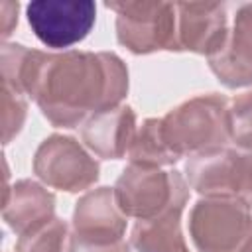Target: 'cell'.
<instances>
[{
    "instance_id": "6da1fadb",
    "label": "cell",
    "mask_w": 252,
    "mask_h": 252,
    "mask_svg": "<svg viewBox=\"0 0 252 252\" xmlns=\"http://www.w3.org/2000/svg\"><path fill=\"white\" fill-rule=\"evenodd\" d=\"M128 93V69L114 53L65 51L47 55L33 91L41 114L75 128L91 114L118 106Z\"/></svg>"
},
{
    "instance_id": "7a4b0ae2",
    "label": "cell",
    "mask_w": 252,
    "mask_h": 252,
    "mask_svg": "<svg viewBox=\"0 0 252 252\" xmlns=\"http://www.w3.org/2000/svg\"><path fill=\"white\" fill-rule=\"evenodd\" d=\"M161 138L175 159L220 148L230 140L228 100L220 94H201L159 118Z\"/></svg>"
},
{
    "instance_id": "3957f363",
    "label": "cell",
    "mask_w": 252,
    "mask_h": 252,
    "mask_svg": "<svg viewBox=\"0 0 252 252\" xmlns=\"http://www.w3.org/2000/svg\"><path fill=\"white\" fill-rule=\"evenodd\" d=\"M189 183L179 171H161L159 167H146L130 163L114 185V199L124 217L148 220L165 209L187 203Z\"/></svg>"
},
{
    "instance_id": "277c9868",
    "label": "cell",
    "mask_w": 252,
    "mask_h": 252,
    "mask_svg": "<svg viewBox=\"0 0 252 252\" xmlns=\"http://www.w3.org/2000/svg\"><path fill=\"white\" fill-rule=\"evenodd\" d=\"M116 12V37L132 53L175 47V4L106 2Z\"/></svg>"
},
{
    "instance_id": "5b68a950",
    "label": "cell",
    "mask_w": 252,
    "mask_h": 252,
    "mask_svg": "<svg viewBox=\"0 0 252 252\" xmlns=\"http://www.w3.org/2000/svg\"><path fill=\"white\" fill-rule=\"evenodd\" d=\"M250 228V209L236 199H205L189 215L191 240L199 252H234Z\"/></svg>"
},
{
    "instance_id": "8992f818",
    "label": "cell",
    "mask_w": 252,
    "mask_h": 252,
    "mask_svg": "<svg viewBox=\"0 0 252 252\" xmlns=\"http://www.w3.org/2000/svg\"><path fill=\"white\" fill-rule=\"evenodd\" d=\"M35 175L49 187L69 193L89 189L98 179V163L69 136L45 138L33 156Z\"/></svg>"
},
{
    "instance_id": "52a82bcc",
    "label": "cell",
    "mask_w": 252,
    "mask_h": 252,
    "mask_svg": "<svg viewBox=\"0 0 252 252\" xmlns=\"http://www.w3.org/2000/svg\"><path fill=\"white\" fill-rule=\"evenodd\" d=\"M35 37L53 49L83 41L94 26L96 6L91 0H35L26 8Z\"/></svg>"
},
{
    "instance_id": "ba28073f",
    "label": "cell",
    "mask_w": 252,
    "mask_h": 252,
    "mask_svg": "<svg viewBox=\"0 0 252 252\" xmlns=\"http://www.w3.org/2000/svg\"><path fill=\"white\" fill-rule=\"evenodd\" d=\"M226 4L181 2L175 4V51L215 55L228 37Z\"/></svg>"
},
{
    "instance_id": "9c48e42d",
    "label": "cell",
    "mask_w": 252,
    "mask_h": 252,
    "mask_svg": "<svg viewBox=\"0 0 252 252\" xmlns=\"http://www.w3.org/2000/svg\"><path fill=\"white\" fill-rule=\"evenodd\" d=\"M189 185L209 199H236L240 183V150L211 148L189 156L185 163Z\"/></svg>"
},
{
    "instance_id": "30bf717a",
    "label": "cell",
    "mask_w": 252,
    "mask_h": 252,
    "mask_svg": "<svg viewBox=\"0 0 252 252\" xmlns=\"http://www.w3.org/2000/svg\"><path fill=\"white\" fill-rule=\"evenodd\" d=\"M126 217L116 205L114 189L98 187L85 193L73 213V236L93 242L124 240Z\"/></svg>"
},
{
    "instance_id": "8fae6325",
    "label": "cell",
    "mask_w": 252,
    "mask_h": 252,
    "mask_svg": "<svg viewBox=\"0 0 252 252\" xmlns=\"http://www.w3.org/2000/svg\"><path fill=\"white\" fill-rule=\"evenodd\" d=\"M211 71L230 89L252 85V4H240L222 49L209 57Z\"/></svg>"
},
{
    "instance_id": "7c38bea8",
    "label": "cell",
    "mask_w": 252,
    "mask_h": 252,
    "mask_svg": "<svg viewBox=\"0 0 252 252\" xmlns=\"http://www.w3.org/2000/svg\"><path fill=\"white\" fill-rule=\"evenodd\" d=\"M136 136V114L118 104L91 114L81 124V138L91 152L102 159H118L128 154Z\"/></svg>"
},
{
    "instance_id": "4fadbf2b",
    "label": "cell",
    "mask_w": 252,
    "mask_h": 252,
    "mask_svg": "<svg viewBox=\"0 0 252 252\" xmlns=\"http://www.w3.org/2000/svg\"><path fill=\"white\" fill-rule=\"evenodd\" d=\"M53 207H55L53 193L45 191L41 185L30 179H22L12 189L6 191L2 215L4 220L10 224V228L16 234L24 236L47 224L51 219H55Z\"/></svg>"
},
{
    "instance_id": "5bb4252c",
    "label": "cell",
    "mask_w": 252,
    "mask_h": 252,
    "mask_svg": "<svg viewBox=\"0 0 252 252\" xmlns=\"http://www.w3.org/2000/svg\"><path fill=\"white\" fill-rule=\"evenodd\" d=\"M185 203H177L158 217L136 220L130 242L138 252H177L187 246L181 236V213Z\"/></svg>"
},
{
    "instance_id": "9a60e30c",
    "label": "cell",
    "mask_w": 252,
    "mask_h": 252,
    "mask_svg": "<svg viewBox=\"0 0 252 252\" xmlns=\"http://www.w3.org/2000/svg\"><path fill=\"white\" fill-rule=\"evenodd\" d=\"M45 59H47V53L43 51H35L20 43H6L2 47L4 87L16 91L22 96L24 94L33 96Z\"/></svg>"
},
{
    "instance_id": "2e32d148",
    "label": "cell",
    "mask_w": 252,
    "mask_h": 252,
    "mask_svg": "<svg viewBox=\"0 0 252 252\" xmlns=\"http://www.w3.org/2000/svg\"><path fill=\"white\" fill-rule=\"evenodd\" d=\"M128 158H130V163H138L146 167L171 165L177 161L161 138L159 118H148L142 124V128L136 132L134 142L128 150Z\"/></svg>"
},
{
    "instance_id": "e0dca14e",
    "label": "cell",
    "mask_w": 252,
    "mask_h": 252,
    "mask_svg": "<svg viewBox=\"0 0 252 252\" xmlns=\"http://www.w3.org/2000/svg\"><path fill=\"white\" fill-rule=\"evenodd\" d=\"M67 222L51 219L33 232L20 236L16 252H67Z\"/></svg>"
},
{
    "instance_id": "ac0fdd59",
    "label": "cell",
    "mask_w": 252,
    "mask_h": 252,
    "mask_svg": "<svg viewBox=\"0 0 252 252\" xmlns=\"http://www.w3.org/2000/svg\"><path fill=\"white\" fill-rule=\"evenodd\" d=\"M230 140L238 150H252V91L234 96L228 102Z\"/></svg>"
},
{
    "instance_id": "d6986e66",
    "label": "cell",
    "mask_w": 252,
    "mask_h": 252,
    "mask_svg": "<svg viewBox=\"0 0 252 252\" xmlns=\"http://www.w3.org/2000/svg\"><path fill=\"white\" fill-rule=\"evenodd\" d=\"M26 110L28 104L22 94L16 91L4 87V96H2V124H4V144L10 142L14 134L20 132L24 120H26Z\"/></svg>"
},
{
    "instance_id": "ffe728a7",
    "label": "cell",
    "mask_w": 252,
    "mask_h": 252,
    "mask_svg": "<svg viewBox=\"0 0 252 252\" xmlns=\"http://www.w3.org/2000/svg\"><path fill=\"white\" fill-rule=\"evenodd\" d=\"M67 252H130V246L126 244V240L93 242V240H83V238H77V236L69 234Z\"/></svg>"
},
{
    "instance_id": "44dd1931",
    "label": "cell",
    "mask_w": 252,
    "mask_h": 252,
    "mask_svg": "<svg viewBox=\"0 0 252 252\" xmlns=\"http://www.w3.org/2000/svg\"><path fill=\"white\" fill-rule=\"evenodd\" d=\"M234 252H252V228L248 230V234L242 238V242L236 246Z\"/></svg>"
},
{
    "instance_id": "7402d4cb",
    "label": "cell",
    "mask_w": 252,
    "mask_h": 252,
    "mask_svg": "<svg viewBox=\"0 0 252 252\" xmlns=\"http://www.w3.org/2000/svg\"><path fill=\"white\" fill-rule=\"evenodd\" d=\"M177 252H189V248H187V246H183V248H179Z\"/></svg>"
}]
</instances>
